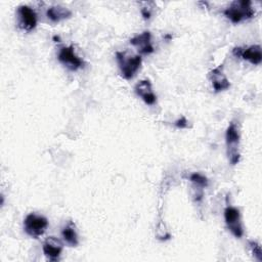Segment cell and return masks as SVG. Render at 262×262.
<instances>
[{
	"label": "cell",
	"instance_id": "cell-17",
	"mask_svg": "<svg viewBox=\"0 0 262 262\" xmlns=\"http://www.w3.org/2000/svg\"><path fill=\"white\" fill-rule=\"evenodd\" d=\"M148 4H149V3L146 2V5H147V6H143V7H141V9H140L141 15L143 16L144 19H149L150 16H151V13H152V9H151V7L148 6Z\"/></svg>",
	"mask_w": 262,
	"mask_h": 262
},
{
	"label": "cell",
	"instance_id": "cell-3",
	"mask_svg": "<svg viewBox=\"0 0 262 262\" xmlns=\"http://www.w3.org/2000/svg\"><path fill=\"white\" fill-rule=\"evenodd\" d=\"M239 131L235 122H230L225 131L226 154L229 163L233 166L239 162Z\"/></svg>",
	"mask_w": 262,
	"mask_h": 262
},
{
	"label": "cell",
	"instance_id": "cell-9",
	"mask_svg": "<svg viewBox=\"0 0 262 262\" xmlns=\"http://www.w3.org/2000/svg\"><path fill=\"white\" fill-rule=\"evenodd\" d=\"M232 53L236 57H241L254 66H258L262 61V51L260 45H251L246 48L235 47Z\"/></svg>",
	"mask_w": 262,
	"mask_h": 262
},
{
	"label": "cell",
	"instance_id": "cell-2",
	"mask_svg": "<svg viewBox=\"0 0 262 262\" xmlns=\"http://www.w3.org/2000/svg\"><path fill=\"white\" fill-rule=\"evenodd\" d=\"M223 13L232 24H239L252 18L255 15V9L251 1L236 0L231 2V4L224 9Z\"/></svg>",
	"mask_w": 262,
	"mask_h": 262
},
{
	"label": "cell",
	"instance_id": "cell-10",
	"mask_svg": "<svg viewBox=\"0 0 262 262\" xmlns=\"http://www.w3.org/2000/svg\"><path fill=\"white\" fill-rule=\"evenodd\" d=\"M130 44L137 48L138 54L148 55L155 51V48L151 44V34L149 31H144L139 35L134 36L130 39Z\"/></svg>",
	"mask_w": 262,
	"mask_h": 262
},
{
	"label": "cell",
	"instance_id": "cell-15",
	"mask_svg": "<svg viewBox=\"0 0 262 262\" xmlns=\"http://www.w3.org/2000/svg\"><path fill=\"white\" fill-rule=\"evenodd\" d=\"M189 180L193 183L194 187H196V188H202V189H204L205 187L208 186V179H207V177L204 176V175L201 174V173L194 172V173L190 174Z\"/></svg>",
	"mask_w": 262,
	"mask_h": 262
},
{
	"label": "cell",
	"instance_id": "cell-11",
	"mask_svg": "<svg viewBox=\"0 0 262 262\" xmlns=\"http://www.w3.org/2000/svg\"><path fill=\"white\" fill-rule=\"evenodd\" d=\"M135 93L147 105H154L157 102V95L152 90L151 82L148 79L140 80L134 87Z\"/></svg>",
	"mask_w": 262,
	"mask_h": 262
},
{
	"label": "cell",
	"instance_id": "cell-16",
	"mask_svg": "<svg viewBox=\"0 0 262 262\" xmlns=\"http://www.w3.org/2000/svg\"><path fill=\"white\" fill-rule=\"evenodd\" d=\"M248 245H249V248H250L254 258L257 261L262 262V249H261V245L257 241H254V239H250L248 242Z\"/></svg>",
	"mask_w": 262,
	"mask_h": 262
},
{
	"label": "cell",
	"instance_id": "cell-5",
	"mask_svg": "<svg viewBox=\"0 0 262 262\" xmlns=\"http://www.w3.org/2000/svg\"><path fill=\"white\" fill-rule=\"evenodd\" d=\"M37 13L29 5H19L16 8V25L25 32H32L37 27Z\"/></svg>",
	"mask_w": 262,
	"mask_h": 262
},
{
	"label": "cell",
	"instance_id": "cell-12",
	"mask_svg": "<svg viewBox=\"0 0 262 262\" xmlns=\"http://www.w3.org/2000/svg\"><path fill=\"white\" fill-rule=\"evenodd\" d=\"M209 79L212 83V86L215 92H221V91L227 90L230 87V83L223 72L222 64L210 71Z\"/></svg>",
	"mask_w": 262,
	"mask_h": 262
},
{
	"label": "cell",
	"instance_id": "cell-14",
	"mask_svg": "<svg viewBox=\"0 0 262 262\" xmlns=\"http://www.w3.org/2000/svg\"><path fill=\"white\" fill-rule=\"evenodd\" d=\"M61 237L63 242L70 247H77L79 245V236L77 232L76 224L73 221H69L61 229Z\"/></svg>",
	"mask_w": 262,
	"mask_h": 262
},
{
	"label": "cell",
	"instance_id": "cell-6",
	"mask_svg": "<svg viewBox=\"0 0 262 262\" xmlns=\"http://www.w3.org/2000/svg\"><path fill=\"white\" fill-rule=\"evenodd\" d=\"M224 222L227 229L236 238H241L244 235V227L241 218V212L236 207L227 206L224 209Z\"/></svg>",
	"mask_w": 262,
	"mask_h": 262
},
{
	"label": "cell",
	"instance_id": "cell-13",
	"mask_svg": "<svg viewBox=\"0 0 262 262\" xmlns=\"http://www.w3.org/2000/svg\"><path fill=\"white\" fill-rule=\"evenodd\" d=\"M46 16L52 23H59L72 16V11L61 5H52L46 10Z\"/></svg>",
	"mask_w": 262,
	"mask_h": 262
},
{
	"label": "cell",
	"instance_id": "cell-1",
	"mask_svg": "<svg viewBox=\"0 0 262 262\" xmlns=\"http://www.w3.org/2000/svg\"><path fill=\"white\" fill-rule=\"evenodd\" d=\"M116 59L120 70L122 78L125 80H131L139 71L142 62L140 54H132L128 50L117 51Z\"/></svg>",
	"mask_w": 262,
	"mask_h": 262
},
{
	"label": "cell",
	"instance_id": "cell-4",
	"mask_svg": "<svg viewBox=\"0 0 262 262\" xmlns=\"http://www.w3.org/2000/svg\"><path fill=\"white\" fill-rule=\"evenodd\" d=\"M23 226L26 234L33 238H38L45 233L48 227V220L43 215L30 213L25 217Z\"/></svg>",
	"mask_w": 262,
	"mask_h": 262
},
{
	"label": "cell",
	"instance_id": "cell-7",
	"mask_svg": "<svg viewBox=\"0 0 262 262\" xmlns=\"http://www.w3.org/2000/svg\"><path fill=\"white\" fill-rule=\"evenodd\" d=\"M57 59L63 67H66L68 70L72 72L78 71L79 69L84 67L83 59H81L76 54L74 47L72 45L60 47L57 53Z\"/></svg>",
	"mask_w": 262,
	"mask_h": 262
},
{
	"label": "cell",
	"instance_id": "cell-8",
	"mask_svg": "<svg viewBox=\"0 0 262 262\" xmlns=\"http://www.w3.org/2000/svg\"><path fill=\"white\" fill-rule=\"evenodd\" d=\"M63 250V244L55 236H48L42 245V251L47 260L58 261Z\"/></svg>",
	"mask_w": 262,
	"mask_h": 262
},
{
	"label": "cell",
	"instance_id": "cell-18",
	"mask_svg": "<svg viewBox=\"0 0 262 262\" xmlns=\"http://www.w3.org/2000/svg\"><path fill=\"white\" fill-rule=\"evenodd\" d=\"M174 125H175V127H177L179 129H184L187 127V120L185 117H181L175 121Z\"/></svg>",
	"mask_w": 262,
	"mask_h": 262
}]
</instances>
